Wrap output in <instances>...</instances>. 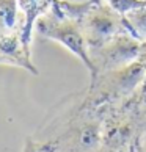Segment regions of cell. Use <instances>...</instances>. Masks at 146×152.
Masks as SVG:
<instances>
[{
	"mask_svg": "<svg viewBox=\"0 0 146 152\" xmlns=\"http://www.w3.org/2000/svg\"><path fill=\"white\" fill-rule=\"evenodd\" d=\"M36 28L43 36L63 44L69 52H72L76 57L80 58L82 63L90 69V72H91V75L94 78V75H96V66H94V63L88 55L85 38H83V35L77 28V25L74 22L58 20L55 18H41L36 24Z\"/></svg>",
	"mask_w": 146,
	"mask_h": 152,
	"instance_id": "obj_1",
	"label": "cell"
},
{
	"mask_svg": "<svg viewBox=\"0 0 146 152\" xmlns=\"http://www.w3.org/2000/svg\"><path fill=\"white\" fill-rule=\"evenodd\" d=\"M124 22L127 27H131L134 36L146 41V5L129 11L124 16Z\"/></svg>",
	"mask_w": 146,
	"mask_h": 152,
	"instance_id": "obj_4",
	"label": "cell"
},
{
	"mask_svg": "<svg viewBox=\"0 0 146 152\" xmlns=\"http://www.w3.org/2000/svg\"><path fill=\"white\" fill-rule=\"evenodd\" d=\"M109 7L120 16H126L129 11L145 7L146 0H107Z\"/></svg>",
	"mask_w": 146,
	"mask_h": 152,
	"instance_id": "obj_7",
	"label": "cell"
},
{
	"mask_svg": "<svg viewBox=\"0 0 146 152\" xmlns=\"http://www.w3.org/2000/svg\"><path fill=\"white\" fill-rule=\"evenodd\" d=\"M60 2H66V3H79V5H85V3H99V0H60Z\"/></svg>",
	"mask_w": 146,
	"mask_h": 152,
	"instance_id": "obj_8",
	"label": "cell"
},
{
	"mask_svg": "<svg viewBox=\"0 0 146 152\" xmlns=\"http://www.w3.org/2000/svg\"><path fill=\"white\" fill-rule=\"evenodd\" d=\"M140 52V46L129 36H118L110 39L109 44L102 49V60L105 67L109 69H121L124 66L134 63Z\"/></svg>",
	"mask_w": 146,
	"mask_h": 152,
	"instance_id": "obj_3",
	"label": "cell"
},
{
	"mask_svg": "<svg viewBox=\"0 0 146 152\" xmlns=\"http://www.w3.org/2000/svg\"><path fill=\"white\" fill-rule=\"evenodd\" d=\"M79 149L83 152H93L98 151L99 146V127L96 124H87L85 127H82L80 133L77 138Z\"/></svg>",
	"mask_w": 146,
	"mask_h": 152,
	"instance_id": "obj_5",
	"label": "cell"
},
{
	"mask_svg": "<svg viewBox=\"0 0 146 152\" xmlns=\"http://www.w3.org/2000/svg\"><path fill=\"white\" fill-rule=\"evenodd\" d=\"M120 14L115 13L110 7H96L87 13L85 19V31L88 41L96 46L109 42L118 31L121 30Z\"/></svg>",
	"mask_w": 146,
	"mask_h": 152,
	"instance_id": "obj_2",
	"label": "cell"
},
{
	"mask_svg": "<svg viewBox=\"0 0 146 152\" xmlns=\"http://www.w3.org/2000/svg\"><path fill=\"white\" fill-rule=\"evenodd\" d=\"M18 18L16 0H0V27L13 28Z\"/></svg>",
	"mask_w": 146,
	"mask_h": 152,
	"instance_id": "obj_6",
	"label": "cell"
}]
</instances>
